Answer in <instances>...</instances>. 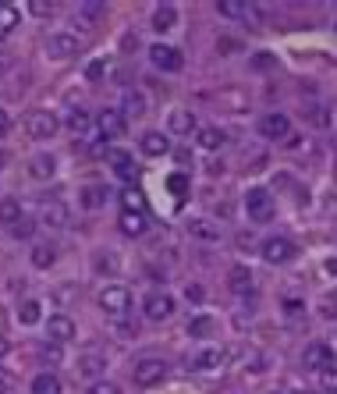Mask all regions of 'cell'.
Here are the masks:
<instances>
[{
    "label": "cell",
    "mask_w": 337,
    "mask_h": 394,
    "mask_svg": "<svg viewBox=\"0 0 337 394\" xmlns=\"http://www.w3.org/2000/svg\"><path fill=\"white\" fill-rule=\"evenodd\" d=\"M149 64L156 72H163V75H178L185 68V53L178 46H171V43H153L149 46Z\"/></svg>",
    "instance_id": "6da1fadb"
},
{
    "label": "cell",
    "mask_w": 337,
    "mask_h": 394,
    "mask_svg": "<svg viewBox=\"0 0 337 394\" xmlns=\"http://www.w3.org/2000/svg\"><path fill=\"white\" fill-rule=\"evenodd\" d=\"M99 309L106 313V316H114V320H125L128 316V309H132V292L125 288V285H106L103 292H99Z\"/></svg>",
    "instance_id": "7a4b0ae2"
},
{
    "label": "cell",
    "mask_w": 337,
    "mask_h": 394,
    "mask_svg": "<svg viewBox=\"0 0 337 394\" xmlns=\"http://www.w3.org/2000/svg\"><path fill=\"white\" fill-rule=\"evenodd\" d=\"M57 128H61V121H57V114L53 110H29L25 114V132H29V139H36V142H43V139H53L57 135Z\"/></svg>",
    "instance_id": "3957f363"
},
{
    "label": "cell",
    "mask_w": 337,
    "mask_h": 394,
    "mask_svg": "<svg viewBox=\"0 0 337 394\" xmlns=\"http://www.w3.org/2000/svg\"><path fill=\"white\" fill-rule=\"evenodd\" d=\"M132 380H135V387H156L167 380V362L156 355H146L132 366Z\"/></svg>",
    "instance_id": "277c9868"
},
{
    "label": "cell",
    "mask_w": 337,
    "mask_h": 394,
    "mask_svg": "<svg viewBox=\"0 0 337 394\" xmlns=\"http://www.w3.org/2000/svg\"><path fill=\"white\" fill-rule=\"evenodd\" d=\"M78 50H82V39L75 32H53V36H46V57H53V61H68V57H75Z\"/></svg>",
    "instance_id": "5b68a950"
},
{
    "label": "cell",
    "mask_w": 337,
    "mask_h": 394,
    "mask_svg": "<svg viewBox=\"0 0 337 394\" xmlns=\"http://www.w3.org/2000/svg\"><path fill=\"white\" fill-rule=\"evenodd\" d=\"M245 213H249V220L266 224L273 217V196L266 189H249L245 192Z\"/></svg>",
    "instance_id": "8992f818"
},
{
    "label": "cell",
    "mask_w": 337,
    "mask_h": 394,
    "mask_svg": "<svg viewBox=\"0 0 337 394\" xmlns=\"http://www.w3.org/2000/svg\"><path fill=\"white\" fill-rule=\"evenodd\" d=\"M142 313H146V320L163 323V320L174 316V299L167 295V292H149V295L142 299Z\"/></svg>",
    "instance_id": "52a82bcc"
},
{
    "label": "cell",
    "mask_w": 337,
    "mask_h": 394,
    "mask_svg": "<svg viewBox=\"0 0 337 394\" xmlns=\"http://www.w3.org/2000/svg\"><path fill=\"white\" fill-rule=\"evenodd\" d=\"M263 259H266V263H273V266L291 263V259H295V242H291V238H284V235L266 238V242H263Z\"/></svg>",
    "instance_id": "ba28073f"
},
{
    "label": "cell",
    "mask_w": 337,
    "mask_h": 394,
    "mask_svg": "<svg viewBox=\"0 0 337 394\" xmlns=\"http://www.w3.org/2000/svg\"><path fill=\"white\" fill-rule=\"evenodd\" d=\"M259 135L263 139H291V121H288V114H280V110H270V114H263L259 118Z\"/></svg>",
    "instance_id": "9c48e42d"
},
{
    "label": "cell",
    "mask_w": 337,
    "mask_h": 394,
    "mask_svg": "<svg viewBox=\"0 0 337 394\" xmlns=\"http://www.w3.org/2000/svg\"><path fill=\"white\" fill-rule=\"evenodd\" d=\"M302 366L305 369H333L337 366V359H333V348L330 345H323V341H312V345H305V352H302Z\"/></svg>",
    "instance_id": "30bf717a"
},
{
    "label": "cell",
    "mask_w": 337,
    "mask_h": 394,
    "mask_svg": "<svg viewBox=\"0 0 337 394\" xmlns=\"http://www.w3.org/2000/svg\"><path fill=\"white\" fill-rule=\"evenodd\" d=\"M68 220H71V213H68V206L61 203V199H46L43 206H39V224L43 228H68Z\"/></svg>",
    "instance_id": "8fae6325"
},
{
    "label": "cell",
    "mask_w": 337,
    "mask_h": 394,
    "mask_svg": "<svg viewBox=\"0 0 337 394\" xmlns=\"http://www.w3.org/2000/svg\"><path fill=\"white\" fill-rule=\"evenodd\" d=\"M46 337H50V341H57V345H68L71 337H75V320L64 316V313L50 316V320H46Z\"/></svg>",
    "instance_id": "7c38bea8"
},
{
    "label": "cell",
    "mask_w": 337,
    "mask_h": 394,
    "mask_svg": "<svg viewBox=\"0 0 337 394\" xmlns=\"http://www.w3.org/2000/svg\"><path fill=\"white\" fill-rule=\"evenodd\" d=\"M106 163L114 167V175H118V178H125V182H132V178H135V156H132L128 149H118V146H114V149H106Z\"/></svg>",
    "instance_id": "4fadbf2b"
},
{
    "label": "cell",
    "mask_w": 337,
    "mask_h": 394,
    "mask_svg": "<svg viewBox=\"0 0 337 394\" xmlns=\"http://www.w3.org/2000/svg\"><path fill=\"white\" fill-rule=\"evenodd\" d=\"M228 288L235 292V295H252V288H256V277H252V270L249 266H231L228 270Z\"/></svg>",
    "instance_id": "5bb4252c"
},
{
    "label": "cell",
    "mask_w": 337,
    "mask_h": 394,
    "mask_svg": "<svg viewBox=\"0 0 337 394\" xmlns=\"http://www.w3.org/2000/svg\"><path fill=\"white\" fill-rule=\"evenodd\" d=\"M103 369H106V355H99V352H82L78 362H75V373L85 376V380H96Z\"/></svg>",
    "instance_id": "9a60e30c"
},
{
    "label": "cell",
    "mask_w": 337,
    "mask_h": 394,
    "mask_svg": "<svg viewBox=\"0 0 337 394\" xmlns=\"http://www.w3.org/2000/svg\"><path fill=\"white\" fill-rule=\"evenodd\" d=\"M96 128H99L103 139H118L125 132V114L121 110H103V114L96 118Z\"/></svg>",
    "instance_id": "2e32d148"
},
{
    "label": "cell",
    "mask_w": 337,
    "mask_h": 394,
    "mask_svg": "<svg viewBox=\"0 0 337 394\" xmlns=\"http://www.w3.org/2000/svg\"><path fill=\"white\" fill-rule=\"evenodd\" d=\"M29 175L36 182H50L53 175H57V160H53V153H36L29 160Z\"/></svg>",
    "instance_id": "e0dca14e"
},
{
    "label": "cell",
    "mask_w": 337,
    "mask_h": 394,
    "mask_svg": "<svg viewBox=\"0 0 337 394\" xmlns=\"http://www.w3.org/2000/svg\"><path fill=\"white\" fill-rule=\"evenodd\" d=\"M149 25H153V32H171L178 25V8L174 4H156Z\"/></svg>",
    "instance_id": "ac0fdd59"
},
{
    "label": "cell",
    "mask_w": 337,
    "mask_h": 394,
    "mask_svg": "<svg viewBox=\"0 0 337 394\" xmlns=\"http://www.w3.org/2000/svg\"><path fill=\"white\" fill-rule=\"evenodd\" d=\"M223 362H228V352H223V348H202V352H195V359H192V369H199V373H209V369H220Z\"/></svg>",
    "instance_id": "d6986e66"
},
{
    "label": "cell",
    "mask_w": 337,
    "mask_h": 394,
    "mask_svg": "<svg viewBox=\"0 0 337 394\" xmlns=\"http://www.w3.org/2000/svg\"><path fill=\"white\" fill-rule=\"evenodd\" d=\"M139 149H142L146 156H163V153H171V139H167L163 132H146V135L139 139Z\"/></svg>",
    "instance_id": "ffe728a7"
},
{
    "label": "cell",
    "mask_w": 337,
    "mask_h": 394,
    "mask_svg": "<svg viewBox=\"0 0 337 394\" xmlns=\"http://www.w3.org/2000/svg\"><path fill=\"white\" fill-rule=\"evenodd\" d=\"M118 224H121V231H125L128 238H139V235H146V213H135V210H121Z\"/></svg>",
    "instance_id": "44dd1931"
},
{
    "label": "cell",
    "mask_w": 337,
    "mask_h": 394,
    "mask_svg": "<svg viewBox=\"0 0 337 394\" xmlns=\"http://www.w3.org/2000/svg\"><path fill=\"white\" fill-rule=\"evenodd\" d=\"M167 128H171L174 135H192L195 132V114H192V110H171Z\"/></svg>",
    "instance_id": "7402d4cb"
},
{
    "label": "cell",
    "mask_w": 337,
    "mask_h": 394,
    "mask_svg": "<svg viewBox=\"0 0 337 394\" xmlns=\"http://www.w3.org/2000/svg\"><path fill=\"white\" fill-rule=\"evenodd\" d=\"M106 185H85L82 192H78V203H82V210H99V206H106Z\"/></svg>",
    "instance_id": "603a6c76"
},
{
    "label": "cell",
    "mask_w": 337,
    "mask_h": 394,
    "mask_svg": "<svg viewBox=\"0 0 337 394\" xmlns=\"http://www.w3.org/2000/svg\"><path fill=\"white\" fill-rule=\"evenodd\" d=\"M43 320V302L39 299H25L22 306H18V323L22 327H36Z\"/></svg>",
    "instance_id": "cb8c5ba5"
},
{
    "label": "cell",
    "mask_w": 337,
    "mask_h": 394,
    "mask_svg": "<svg viewBox=\"0 0 337 394\" xmlns=\"http://www.w3.org/2000/svg\"><path fill=\"white\" fill-rule=\"evenodd\" d=\"M22 217H25V213H22V203H18V199H0V224H4L8 231L15 228Z\"/></svg>",
    "instance_id": "d4e9b609"
},
{
    "label": "cell",
    "mask_w": 337,
    "mask_h": 394,
    "mask_svg": "<svg viewBox=\"0 0 337 394\" xmlns=\"http://www.w3.org/2000/svg\"><path fill=\"white\" fill-rule=\"evenodd\" d=\"M75 135H85L89 128H92V114L89 110H82V107H75V110H68V121H64Z\"/></svg>",
    "instance_id": "484cf974"
},
{
    "label": "cell",
    "mask_w": 337,
    "mask_h": 394,
    "mask_svg": "<svg viewBox=\"0 0 337 394\" xmlns=\"http://www.w3.org/2000/svg\"><path fill=\"white\" fill-rule=\"evenodd\" d=\"M78 18L85 25H96L99 18H106V4L103 0H85V4H78Z\"/></svg>",
    "instance_id": "4316f807"
},
{
    "label": "cell",
    "mask_w": 337,
    "mask_h": 394,
    "mask_svg": "<svg viewBox=\"0 0 337 394\" xmlns=\"http://www.w3.org/2000/svg\"><path fill=\"white\" fill-rule=\"evenodd\" d=\"M29 390H32V394H61V380L46 369V373H36V380H32Z\"/></svg>",
    "instance_id": "83f0119b"
},
{
    "label": "cell",
    "mask_w": 337,
    "mask_h": 394,
    "mask_svg": "<svg viewBox=\"0 0 337 394\" xmlns=\"http://www.w3.org/2000/svg\"><path fill=\"white\" fill-rule=\"evenodd\" d=\"M18 22H22V15H18L15 4H0V39H8Z\"/></svg>",
    "instance_id": "f1b7e54d"
},
{
    "label": "cell",
    "mask_w": 337,
    "mask_h": 394,
    "mask_svg": "<svg viewBox=\"0 0 337 394\" xmlns=\"http://www.w3.org/2000/svg\"><path fill=\"white\" fill-rule=\"evenodd\" d=\"M121 114H125V118H142V114H146V96H142V93H125Z\"/></svg>",
    "instance_id": "f546056e"
},
{
    "label": "cell",
    "mask_w": 337,
    "mask_h": 394,
    "mask_svg": "<svg viewBox=\"0 0 337 394\" xmlns=\"http://www.w3.org/2000/svg\"><path fill=\"white\" fill-rule=\"evenodd\" d=\"M216 334V320L213 316H192L188 320V337H213Z\"/></svg>",
    "instance_id": "4dcf8cb0"
},
{
    "label": "cell",
    "mask_w": 337,
    "mask_h": 394,
    "mask_svg": "<svg viewBox=\"0 0 337 394\" xmlns=\"http://www.w3.org/2000/svg\"><path fill=\"white\" fill-rule=\"evenodd\" d=\"M29 259H32L36 270H50L53 263H57V249H53V245H36Z\"/></svg>",
    "instance_id": "1f68e13d"
},
{
    "label": "cell",
    "mask_w": 337,
    "mask_h": 394,
    "mask_svg": "<svg viewBox=\"0 0 337 394\" xmlns=\"http://www.w3.org/2000/svg\"><path fill=\"white\" fill-rule=\"evenodd\" d=\"M188 231H192L195 238H202V242H216V238H220V228H216V224H209V220H192Z\"/></svg>",
    "instance_id": "d6a6232c"
},
{
    "label": "cell",
    "mask_w": 337,
    "mask_h": 394,
    "mask_svg": "<svg viewBox=\"0 0 337 394\" xmlns=\"http://www.w3.org/2000/svg\"><path fill=\"white\" fill-rule=\"evenodd\" d=\"M195 142H199L202 149H209V153H213V149H220V146H223V132H220V128H213V125H209V128H199V139H195Z\"/></svg>",
    "instance_id": "836d02e7"
},
{
    "label": "cell",
    "mask_w": 337,
    "mask_h": 394,
    "mask_svg": "<svg viewBox=\"0 0 337 394\" xmlns=\"http://www.w3.org/2000/svg\"><path fill=\"white\" fill-rule=\"evenodd\" d=\"M121 210H135V213H146V196L139 189H125L121 192Z\"/></svg>",
    "instance_id": "e575fe53"
},
{
    "label": "cell",
    "mask_w": 337,
    "mask_h": 394,
    "mask_svg": "<svg viewBox=\"0 0 337 394\" xmlns=\"http://www.w3.org/2000/svg\"><path fill=\"white\" fill-rule=\"evenodd\" d=\"M302 114H305L316 128H326V125H330V114H326V107H323V103H309V107L302 110Z\"/></svg>",
    "instance_id": "d590c367"
},
{
    "label": "cell",
    "mask_w": 337,
    "mask_h": 394,
    "mask_svg": "<svg viewBox=\"0 0 337 394\" xmlns=\"http://www.w3.org/2000/svg\"><path fill=\"white\" fill-rule=\"evenodd\" d=\"M216 11H220L223 18H242V15H249L252 8L242 4V0H223V4H216Z\"/></svg>",
    "instance_id": "8d00e7d4"
},
{
    "label": "cell",
    "mask_w": 337,
    "mask_h": 394,
    "mask_svg": "<svg viewBox=\"0 0 337 394\" xmlns=\"http://www.w3.org/2000/svg\"><path fill=\"white\" fill-rule=\"evenodd\" d=\"M36 224H39V220H32V217H22V220L15 224V228H11V235H15V238H32V235H36Z\"/></svg>",
    "instance_id": "74e56055"
},
{
    "label": "cell",
    "mask_w": 337,
    "mask_h": 394,
    "mask_svg": "<svg viewBox=\"0 0 337 394\" xmlns=\"http://www.w3.org/2000/svg\"><path fill=\"white\" fill-rule=\"evenodd\" d=\"M167 189H171L178 199H185L188 196V178L185 175H171V178H167Z\"/></svg>",
    "instance_id": "f35d334b"
},
{
    "label": "cell",
    "mask_w": 337,
    "mask_h": 394,
    "mask_svg": "<svg viewBox=\"0 0 337 394\" xmlns=\"http://www.w3.org/2000/svg\"><path fill=\"white\" fill-rule=\"evenodd\" d=\"M319 387H323V394H337V366L319 373Z\"/></svg>",
    "instance_id": "ab89813d"
},
{
    "label": "cell",
    "mask_w": 337,
    "mask_h": 394,
    "mask_svg": "<svg viewBox=\"0 0 337 394\" xmlns=\"http://www.w3.org/2000/svg\"><path fill=\"white\" fill-rule=\"evenodd\" d=\"M284 316H288L291 323H295V320H302V316H305V302H298V299H288V302H284Z\"/></svg>",
    "instance_id": "60d3db41"
},
{
    "label": "cell",
    "mask_w": 337,
    "mask_h": 394,
    "mask_svg": "<svg viewBox=\"0 0 337 394\" xmlns=\"http://www.w3.org/2000/svg\"><path fill=\"white\" fill-rule=\"evenodd\" d=\"M89 394H121V387L110 383V380H92L89 383Z\"/></svg>",
    "instance_id": "b9f144b4"
},
{
    "label": "cell",
    "mask_w": 337,
    "mask_h": 394,
    "mask_svg": "<svg viewBox=\"0 0 337 394\" xmlns=\"http://www.w3.org/2000/svg\"><path fill=\"white\" fill-rule=\"evenodd\" d=\"M39 355H43L46 362H61V345H57V341H46V345L39 348Z\"/></svg>",
    "instance_id": "7bdbcfd3"
},
{
    "label": "cell",
    "mask_w": 337,
    "mask_h": 394,
    "mask_svg": "<svg viewBox=\"0 0 337 394\" xmlns=\"http://www.w3.org/2000/svg\"><path fill=\"white\" fill-rule=\"evenodd\" d=\"M103 75H106V61H92V64L85 68V79H89V82H99Z\"/></svg>",
    "instance_id": "ee69618b"
},
{
    "label": "cell",
    "mask_w": 337,
    "mask_h": 394,
    "mask_svg": "<svg viewBox=\"0 0 337 394\" xmlns=\"http://www.w3.org/2000/svg\"><path fill=\"white\" fill-rule=\"evenodd\" d=\"M92 263H96V270H99V273H103V270H118V263H114V256H103V252H99V256H96Z\"/></svg>",
    "instance_id": "f6af8a7d"
},
{
    "label": "cell",
    "mask_w": 337,
    "mask_h": 394,
    "mask_svg": "<svg viewBox=\"0 0 337 394\" xmlns=\"http://www.w3.org/2000/svg\"><path fill=\"white\" fill-rule=\"evenodd\" d=\"M252 64L266 72V68H273V64H277V57H270V53H256V57H252Z\"/></svg>",
    "instance_id": "bcb514c9"
},
{
    "label": "cell",
    "mask_w": 337,
    "mask_h": 394,
    "mask_svg": "<svg viewBox=\"0 0 337 394\" xmlns=\"http://www.w3.org/2000/svg\"><path fill=\"white\" fill-rule=\"evenodd\" d=\"M29 11L43 18V15H53V4H43V0H32V4H29Z\"/></svg>",
    "instance_id": "7dc6e473"
},
{
    "label": "cell",
    "mask_w": 337,
    "mask_h": 394,
    "mask_svg": "<svg viewBox=\"0 0 337 394\" xmlns=\"http://www.w3.org/2000/svg\"><path fill=\"white\" fill-rule=\"evenodd\" d=\"M11 390H15V380H11L4 369H0V394H11Z\"/></svg>",
    "instance_id": "c3c4849f"
},
{
    "label": "cell",
    "mask_w": 337,
    "mask_h": 394,
    "mask_svg": "<svg viewBox=\"0 0 337 394\" xmlns=\"http://www.w3.org/2000/svg\"><path fill=\"white\" fill-rule=\"evenodd\" d=\"M185 299H188V302H202V288H199V285H188V288H185Z\"/></svg>",
    "instance_id": "681fc988"
},
{
    "label": "cell",
    "mask_w": 337,
    "mask_h": 394,
    "mask_svg": "<svg viewBox=\"0 0 337 394\" xmlns=\"http://www.w3.org/2000/svg\"><path fill=\"white\" fill-rule=\"evenodd\" d=\"M118 334L121 337H139V327L135 323H118Z\"/></svg>",
    "instance_id": "f907efd6"
},
{
    "label": "cell",
    "mask_w": 337,
    "mask_h": 394,
    "mask_svg": "<svg viewBox=\"0 0 337 394\" xmlns=\"http://www.w3.org/2000/svg\"><path fill=\"white\" fill-rule=\"evenodd\" d=\"M11 132V118H8V110H0V139H4Z\"/></svg>",
    "instance_id": "816d5d0a"
},
{
    "label": "cell",
    "mask_w": 337,
    "mask_h": 394,
    "mask_svg": "<svg viewBox=\"0 0 337 394\" xmlns=\"http://www.w3.org/2000/svg\"><path fill=\"white\" fill-rule=\"evenodd\" d=\"M323 270H326L330 277H337V259H326V263H323Z\"/></svg>",
    "instance_id": "f5cc1de1"
},
{
    "label": "cell",
    "mask_w": 337,
    "mask_h": 394,
    "mask_svg": "<svg viewBox=\"0 0 337 394\" xmlns=\"http://www.w3.org/2000/svg\"><path fill=\"white\" fill-rule=\"evenodd\" d=\"M273 394H302V390H291V387H277Z\"/></svg>",
    "instance_id": "db71d44e"
},
{
    "label": "cell",
    "mask_w": 337,
    "mask_h": 394,
    "mask_svg": "<svg viewBox=\"0 0 337 394\" xmlns=\"http://www.w3.org/2000/svg\"><path fill=\"white\" fill-rule=\"evenodd\" d=\"M4 163H8V153H4V149H0V171H4Z\"/></svg>",
    "instance_id": "11a10c76"
},
{
    "label": "cell",
    "mask_w": 337,
    "mask_h": 394,
    "mask_svg": "<svg viewBox=\"0 0 337 394\" xmlns=\"http://www.w3.org/2000/svg\"><path fill=\"white\" fill-rule=\"evenodd\" d=\"M0 355H8V341H4V337H0Z\"/></svg>",
    "instance_id": "9f6ffc18"
},
{
    "label": "cell",
    "mask_w": 337,
    "mask_h": 394,
    "mask_svg": "<svg viewBox=\"0 0 337 394\" xmlns=\"http://www.w3.org/2000/svg\"><path fill=\"white\" fill-rule=\"evenodd\" d=\"M302 394H312V390H302Z\"/></svg>",
    "instance_id": "6f0895ef"
}]
</instances>
